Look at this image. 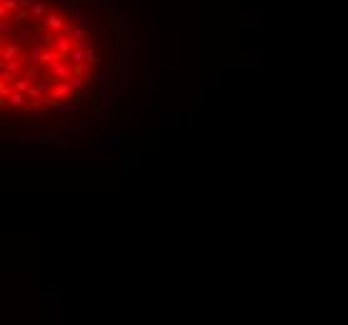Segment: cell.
Returning <instances> with one entry per match:
<instances>
[{
    "mask_svg": "<svg viewBox=\"0 0 348 325\" xmlns=\"http://www.w3.org/2000/svg\"><path fill=\"white\" fill-rule=\"evenodd\" d=\"M10 18H13V23H15V25H25V23H28V18H33V13H30V8H18Z\"/></svg>",
    "mask_w": 348,
    "mask_h": 325,
    "instance_id": "7",
    "label": "cell"
},
{
    "mask_svg": "<svg viewBox=\"0 0 348 325\" xmlns=\"http://www.w3.org/2000/svg\"><path fill=\"white\" fill-rule=\"evenodd\" d=\"M73 75H81V78H86V80H88V78H98V75H95V68L88 65V63H75V65H73Z\"/></svg>",
    "mask_w": 348,
    "mask_h": 325,
    "instance_id": "4",
    "label": "cell"
},
{
    "mask_svg": "<svg viewBox=\"0 0 348 325\" xmlns=\"http://www.w3.org/2000/svg\"><path fill=\"white\" fill-rule=\"evenodd\" d=\"M43 23H45V28H48V30H55V33H60V30L65 28L63 15H60V13H55V10H50V13L43 18Z\"/></svg>",
    "mask_w": 348,
    "mask_h": 325,
    "instance_id": "2",
    "label": "cell"
},
{
    "mask_svg": "<svg viewBox=\"0 0 348 325\" xmlns=\"http://www.w3.org/2000/svg\"><path fill=\"white\" fill-rule=\"evenodd\" d=\"M75 90H73V85L68 83V80H63V83H58V85H53L50 88V98H55V100H63V98H70Z\"/></svg>",
    "mask_w": 348,
    "mask_h": 325,
    "instance_id": "3",
    "label": "cell"
},
{
    "mask_svg": "<svg viewBox=\"0 0 348 325\" xmlns=\"http://www.w3.org/2000/svg\"><path fill=\"white\" fill-rule=\"evenodd\" d=\"M86 63H88V65H93V68L100 63V53H98V48H90V45L86 48Z\"/></svg>",
    "mask_w": 348,
    "mask_h": 325,
    "instance_id": "9",
    "label": "cell"
},
{
    "mask_svg": "<svg viewBox=\"0 0 348 325\" xmlns=\"http://www.w3.org/2000/svg\"><path fill=\"white\" fill-rule=\"evenodd\" d=\"M0 58H3V63H8V60H23V63H25V50H23V45L18 43L15 38L3 35V48H0Z\"/></svg>",
    "mask_w": 348,
    "mask_h": 325,
    "instance_id": "1",
    "label": "cell"
},
{
    "mask_svg": "<svg viewBox=\"0 0 348 325\" xmlns=\"http://www.w3.org/2000/svg\"><path fill=\"white\" fill-rule=\"evenodd\" d=\"M108 68H110L113 73H121V60H118V53H115V50L108 55Z\"/></svg>",
    "mask_w": 348,
    "mask_h": 325,
    "instance_id": "11",
    "label": "cell"
},
{
    "mask_svg": "<svg viewBox=\"0 0 348 325\" xmlns=\"http://www.w3.org/2000/svg\"><path fill=\"white\" fill-rule=\"evenodd\" d=\"M30 13H33V18H35V20H43L50 10H48V5H45V3H35V5L30 8Z\"/></svg>",
    "mask_w": 348,
    "mask_h": 325,
    "instance_id": "8",
    "label": "cell"
},
{
    "mask_svg": "<svg viewBox=\"0 0 348 325\" xmlns=\"http://www.w3.org/2000/svg\"><path fill=\"white\" fill-rule=\"evenodd\" d=\"M70 63H73V65H75V63H86V48H75L73 55H70Z\"/></svg>",
    "mask_w": 348,
    "mask_h": 325,
    "instance_id": "12",
    "label": "cell"
},
{
    "mask_svg": "<svg viewBox=\"0 0 348 325\" xmlns=\"http://www.w3.org/2000/svg\"><path fill=\"white\" fill-rule=\"evenodd\" d=\"M35 3H33V0H20V8H33Z\"/></svg>",
    "mask_w": 348,
    "mask_h": 325,
    "instance_id": "14",
    "label": "cell"
},
{
    "mask_svg": "<svg viewBox=\"0 0 348 325\" xmlns=\"http://www.w3.org/2000/svg\"><path fill=\"white\" fill-rule=\"evenodd\" d=\"M28 103H30V100H28V95H25V93L13 90V95H10V108H13V110H23Z\"/></svg>",
    "mask_w": 348,
    "mask_h": 325,
    "instance_id": "6",
    "label": "cell"
},
{
    "mask_svg": "<svg viewBox=\"0 0 348 325\" xmlns=\"http://www.w3.org/2000/svg\"><path fill=\"white\" fill-rule=\"evenodd\" d=\"M13 30H15V23H13L10 15H8V18H0V33L8 35V33H13Z\"/></svg>",
    "mask_w": 348,
    "mask_h": 325,
    "instance_id": "10",
    "label": "cell"
},
{
    "mask_svg": "<svg viewBox=\"0 0 348 325\" xmlns=\"http://www.w3.org/2000/svg\"><path fill=\"white\" fill-rule=\"evenodd\" d=\"M68 83L73 85V90H83V85H86V78H81V75H73Z\"/></svg>",
    "mask_w": 348,
    "mask_h": 325,
    "instance_id": "13",
    "label": "cell"
},
{
    "mask_svg": "<svg viewBox=\"0 0 348 325\" xmlns=\"http://www.w3.org/2000/svg\"><path fill=\"white\" fill-rule=\"evenodd\" d=\"M20 8V0H0V18H8Z\"/></svg>",
    "mask_w": 348,
    "mask_h": 325,
    "instance_id": "5",
    "label": "cell"
}]
</instances>
